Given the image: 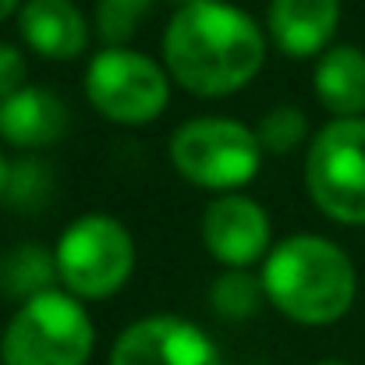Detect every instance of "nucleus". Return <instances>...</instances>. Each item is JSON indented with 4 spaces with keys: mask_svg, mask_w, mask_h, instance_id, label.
Here are the masks:
<instances>
[{
    "mask_svg": "<svg viewBox=\"0 0 365 365\" xmlns=\"http://www.w3.org/2000/svg\"><path fill=\"white\" fill-rule=\"evenodd\" d=\"M206 252L224 269H252L262 262L273 248V224L262 202H255L245 192L217 195L199 220Z\"/></svg>",
    "mask_w": 365,
    "mask_h": 365,
    "instance_id": "nucleus-9",
    "label": "nucleus"
},
{
    "mask_svg": "<svg viewBox=\"0 0 365 365\" xmlns=\"http://www.w3.org/2000/svg\"><path fill=\"white\" fill-rule=\"evenodd\" d=\"M107 365H224V359L199 323L156 312L124 327Z\"/></svg>",
    "mask_w": 365,
    "mask_h": 365,
    "instance_id": "nucleus-8",
    "label": "nucleus"
},
{
    "mask_svg": "<svg viewBox=\"0 0 365 365\" xmlns=\"http://www.w3.org/2000/svg\"><path fill=\"white\" fill-rule=\"evenodd\" d=\"M57 284H61V273H57L53 248L21 242L0 255V294L14 298L18 305L43 291H53Z\"/></svg>",
    "mask_w": 365,
    "mask_h": 365,
    "instance_id": "nucleus-14",
    "label": "nucleus"
},
{
    "mask_svg": "<svg viewBox=\"0 0 365 365\" xmlns=\"http://www.w3.org/2000/svg\"><path fill=\"white\" fill-rule=\"evenodd\" d=\"M170 71L135 46H103L89 57L82 89L93 110L121 128H145L170 107Z\"/></svg>",
    "mask_w": 365,
    "mask_h": 365,
    "instance_id": "nucleus-5",
    "label": "nucleus"
},
{
    "mask_svg": "<svg viewBox=\"0 0 365 365\" xmlns=\"http://www.w3.org/2000/svg\"><path fill=\"white\" fill-rule=\"evenodd\" d=\"M135 238L110 213H82L53 245L61 287L82 302H107L135 273Z\"/></svg>",
    "mask_w": 365,
    "mask_h": 365,
    "instance_id": "nucleus-6",
    "label": "nucleus"
},
{
    "mask_svg": "<svg viewBox=\"0 0 365 365\" xmlns=\"http://www.w3.org/2000/svg\"><path fill=\"white\" fill-rule=\"evenodd\" d=\"M21 4H25V0H0V25H4L7 18H18Z\"/></svg>",
    "mask_w": 365,
    "mask_h": 365,
    "instance_id": "nucleus-21",
    "label": "nucleus"
},
{
    "mask_svg": "<svg viewBox=\"0 0 365 365\" xmlns=\"http://www.w3.org/2000/svg\"><path fill=\"white\" fill-rule=\"evenodd\" d=\"M93 351V316L86 312V302L64 287L21 302L0 334L4 365H89Z\"/></svg>",
    "mask_w": 365,
    "mask_h": 365,
    "instance_id": "nucleus-3",
    "label": "nucleus"
},
{
    "mask_svg": "<svg viewBox=\"0 0 365 365\" xmlns=\"http://www.w3.org/2000/svg\"><path fill=\"white\" fill-rule=\"evenodd\" d=\"M7 188H11V163H7V156L0 149V206L7 202Z\"/></svg>",
    "mask_w": 365,
    "mask_h": 365,
    "instance_id": "nucleus-20",
    "label": "nucleus"
},
{
    "mask_svg": "<svg viewBox=\"0 0 365 365\" xmlns=\"http://www.w3.org/2000/svg\"><path fill=\"white\" fill-rule=\"evenodd\" d=\"M341 25V0H269L266 32L287 57H319Z\"/></svg>",
    "mask_w": 365,
    "mask_h": 365,
    "instance_id": "nucleus-11",
    "label": "nucleus"
},
{
    "mask_svg": "<svg viewBox=\"0 0 365 365\" xmlns=\"http://www.w3.org/2000/svg\"><path fill=\"white\" fill-rule=\"evenodd\" d=\"M255 135L262 142V153H273V156H287L298 145L312 142L309 138V118H305V110L302 107H287V103L269 107L259 118V124H255Z\"/></svg>",
    "mask_w": 365,
    "mask_h": 365,
    "instance_id": "nucleus-16",
    "label": "nucleus"
},
{
    "mask_svg": "<svg viewBox=\"0 0 365 365\" xmlns=\"http://www.w3.org/2000/svg\"><path fill=\"white\" fill-rule=\"evenodd\" d=\"M25 78H29V61H25V53H21L14 43L0 39V103H4L11 93H18L21 86H29Z\"/></svg>",
    "mask_w": 365,
    "mask_h": 365,
    "instance_id": "nucleus-19",
    "label": "nucleus"
},
{
    "mask_svg": "<svg viewBox=\"0 0 365 365\" xmlns=\"http://www.w3.org/2000/svg\"><path fill=\"white\" fill-rule=\"evenodd\" d=\"M68 128L64 100L46 86H21L0 103V142L14 149H43L53 145Z\"/></svg>",
    "mask_w": 365,
    "mask_h": 365,
    "instance_id": "nucleus-12",
    "label": "nucleus"
},
{
    "mask_svg": "<svg viewBox=\"0 0 365 365\" xmlns=\"http://www.w3.org/2000/svg\"><path fill=\"white\" fill-rule=\"evenodd\" d=\"M160 53L178 89L199 100H224L259 78L266 64V32L238 4L202 0L174 7Z\"/></svg>",
    "mask_w": 365,
    "mask_h": 365,
    "instance_id": "nucleus-1",
    "label": "nucleus"
},
{
    "mask_svg": "<svg viewBox=\"0 0 365 365\" xmlns=\"http://www.w3.org/2000/svg\"><path fill=\"white\" fill-rule=\"evenodd\" d=\"M178 7H188V4H202V0H174Z\"/></svg>",
    "mask_w": 365,
    "mask_h": 365,
    "instance_id": "nucleus-23",
    "label": "nucleus"
},
{
    "mask_svg": "<svg viewBox=\"0 0 365 365\" xmlns=\"http://www.w3.org/2000/svg\"><path fill=\"white\" fill-rule=\"evenodd\" d=\"M316 365H351V362H341V359H323V362H316Z\"/></svg>",
    "mask_w": 365,
    "mask_h": 365,
    "instance_id": "nucleus-22",
    "label": "nucleus"
},
{
    "mask_svg": "<svg viewBox=\"0 0 365 365\" xmlns=\"http://www.w3.org/2000/svg\"><path fill=\"white\" fill-rule=\"evenodd\" d=\"M50 192H53V178H50V167L39 163V160H21L11 167V188H7V202L21 213H32V210H43L50 202Z\"/></svg>",
    "mask_w": 365,
    "mask_h": 365,
    "instance_id": "nucleus-18",
    "label": "nucleus"
},
{
    "mask_svg": "<svg viewBox=\"0 0 365 365\" xmlns=\"http://www.w3.org/2000/svg\"><path fill=\"white\" fill-rule=\"evenodd\" d=\"M170 167L202 192H242L262 167V142L255 128L235 118H192L178 124L167 145Z\"/></svg>",
    "mask_w": 365,
    "mask_h": 365,
    "instance_id": "nucleus-4",
    "label": "nucleus"
},
{
    "mask_svg": "<svg viewBox=\"0 0 365 365\" xmlns=\"http://www.w3.org/2000/svg\"><path fill=\"white\" fill-rule=\"evenodd\" d=\"M312 206L344 227H365V118H330L305 149Z\"/></svg>",
    "mask_w": 365,
    "mask_h": 365,
    "instance_id": "nucleus-7",
    "label": "nucleus"
},
{
    "mask_svg": "<svg viewBox=\"0 0 365 365\" xmlns=\"http://www.w3.org/2000/svg\"><path fill=\"white\" fill-rule=\"evenodd\" d=\"M266 302L298 327H334L359 298L351 255L323 235H291L262 259Z\"/></svg>",
    "mask_w": 365,
    "mask_h": 365,
    "instance_id": "nucleus-2",
    "label": "nucleus"
},
{
    "mask_svg": "<svg viewBox=\"0 0 365 365\" xmlns=\"http://www.w3.org/2000/svg\"><path fill=\"white\" fill-rule=\"evenodd\" d=\"M156 0H96V36L103 46H128Z\"/></svg>",
    "mask_w": 365,
    "mask_h": 365,
    "instance_id": "nucleus-17",
    "label": "nucleus"
},
{
    "mask_svg": "<svg viewBox=\"0 0 365 365\" xmlns=\"http://www.w3.org/2000/svg\"><path fill=\"white\" fill-rule=\"evenodd\" d=\"M316 103L330 118H362L365 114V50L341 43L319 53L312 68Z\"/></svg>",
    "mask_w": 365,
    "mask_h": 365,
    "instance_id": "nucleus-13",
    "label": "nucleus"
},
{
    "mask_svg": "<svg viewBox=\"0 0 365 365\" xmlns=\"http://www.w3.org/2000/svg\"><path fill=\"white\" fill-rule=\"evenodd\" d=\"M266 302V291H262V277L252 273V269H224L213 287H210V305L220 319H231V323H245L259 312V305Z\"/></svg>",
    "mask_w": 365,
    "mask_h": 365,
    "instance_id": "nucleus-15",
    "label": "nucleus"
},
{
    "mask_svg": "<svg viewBox=\"0 0 365 365\" xmlns=\"http://www.w3.org/2000/svg\"><path fill=\"white\" fill-rule=\"evenodd\" d=\"M18 32L43 61H78L93 39L89 18L71 0H25L18 11Z\"/></svg>",
    "mask_w": 365,
    "mask_h": 365,
    "instance_id": "nucleus-10",
    "label": "nucleus"
}]
</instances>
